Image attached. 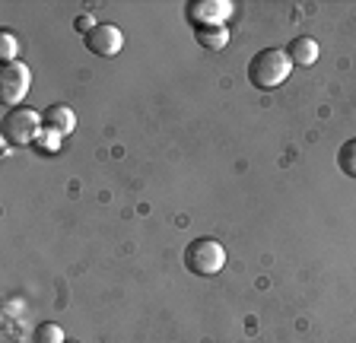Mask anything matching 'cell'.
Masks as SVG:
<instances>
[{"label":"cell","instance_id":"obj_11","mask_svg":"<svg viewBox=\"0 0 356 343\" xmlns=\"http://www.w3.org/2000/svg\"><path fill=\"white\" fill-rule=\"evenodd\" d=\"M337 165H341L343 175L356 178V137H353V140H347V143L341 147V153H337Z\"/></svg>","mask_w":356,"mask_h":343},{"label":"cell","instance_id":"obj_12","mask_svg":"<svg viewBox=\"0 0 356 343\" xmlns=\"http://www.w3.org/2000/svg\"><path fill=\"white\" fill-rule=\"evenodd\" d=\"M16 54H19V38L10 29H3L0 32V58H3V64H13Z\"/></svg>","mask_w":356,"mask_h":343},{"label":"cell","instance_id":"obj_5","mask_svg":"<svg viewBox=\"0 0 356 343\" xmlns=\"http://www.w3.org/2000/svg\"><path fill=\"white\" fill-rule=\"evenodd\" d=\"M185 13L194 23V29H200V26H226V19L236 13V3L232 0H191Z\"/></svg>","mask_w":356,"mask_h":343},{"label":"cell","instance_id":"obj_1","mask_svg":"<svg viewBox=\"0 0 356 343\" xmlns=\"http://www.w3.org/2000/svg\"><path fill=\"white\" fill-rule=\"evenodd\" d=\"M289 74H293V60H289V54L283 51V48H264V51H258L252 58V64H248V80H252L254 90H277V86H283V83L289 80Z\"/></svg>","mask_w":356,"mask_h":343},{"label":"cell","instance_id":"obj_13","mask_svg":"<svg viewBox=\"0 0 356 343\" xmlns=\"http://www.w3.org/2000/svg\"><path fill=\"white\" fill-rule=\"evenodd\" d=\"M38 149H44V153H58L60 149V134H54V131H42L35 140Z\"/></svg>","mask_w":356,"mask_h":343},{"label":"cell","instance_id":"obj_7","mask_svg":"<svg viewBox=\"0 0 356 343\" xmlns=\"http://www.w3.org/2000/svg\"><path fill=\"white\" fill-rule=\"evenodd\" d=\"M42 124H44V131H54V134L67 137V134H74L76 115L70 105H48L42 112Z\"/></svg>","mask_w":356,"mask_h":343},{"label":"cell","instance_id":"obj_2","mask_svg":"<svg viewBox=\"0 0 356 343\" xmlns=\"http://www.w3.org/2000/svg\"><path fill=\"white\" fill-rule=\"evenodd\" d=\"M181 261H185V267L191 270L194 276H216L222 267H226V248H222L216 239L204 235V239L188 242Z\"/></svg>","mask_w":356,"mask_h":343},{"label":"cell","instance_id":"obj_10","mask_svg":"<svg viewBox=\"0 0 356 343\" xmlns=\"http://www.w3.org/2000/svg\"><path fill=\"white\" fill-rule=\"evenodd\" d=\"M32 343H67V337H64V331H60V324L42 321V324H35V331H32Z\"/></svg>","mask_w":356,"mask_h":343},{"label":"cell","instance_id":"obj_3","mask_svg":"<svg viewBox=\"0 0 356 343\" xmlns=\"http://www.w3.org/2000/svg\"><path fill=\"white\" fill-rule=\"evenodd\" d=\"M42 131H44L42 112L13 108V112L3 115V140H10L13 147H29V143H35Z\"/></svg>","mask_w":356,"mask_h":343},{"label":"cell","instance_id":"obj_14","mask_svg":"<svg viewBox=\"0 0 356 343\" xmlns=\"http://www.w3.org/2000/svg\"><path fill=\"white\" fill-rule=\"evenodd\" d=\"M96 19H92V16H89V13H83V16H76V19H74V29L76 32H83V35H89V32H92V29H96Z\"/></svg>","mask_w":356,"mask_h":343},{"label":"cell","instance_id":"obj_4","mask_svg":"<svg viewBox=\"0 0 356 343\" xmlns=\"http://www.w3.org/2000/svg\"><path fill=\"white\" fill-rule=\"evenodd\" d=\"M32 90V70L29 64H19V60H13V64H3V70H0V99H3V105H19L22 99L29 96Z\"/></svg>","mask_w":356,"mask_h":343},{"label":"cell","instance_id":"obj_8","mask_svg":"<svg viewBox=\"0 0 356 343\" xmlns=\"http://www.w3.org/2000/svg\"><path fill=\"white\" fill-rule=\"evenodd\" d=\"M286 54H289V60H293V67H312L321 51H318V42H315V38L299 35L286 45Z\"/></svg>","mask_w":356,"mask_h":343},{"label":"cell","instance_id":"obj_6","mask_svg":"<svg viewBox=\"0 0 356 343\" xmlns=\"http://www.w3.org/2000/svg\"><path fill=\"white\" fill-rule=\"evenodd\" d=\"M83 45L96 54V58H115V54L124 48V35H121L118 26L99 23L89 35H83Z\"/></svg>","mask_w":356,"mask_h":343},{"label":"cell","instance_id":"obj_9","mask_svg":"<svg viewBox=\"0 0 356 343\" xmlns=\"http://www.w3.org/2000/svg\"><path fill=\"white\" fill-rule=\"evenodd\" d=\"M194 38H197L200 48L220 51V48L229 45V29L226 26H200V29H194Z\"/></svg>","mask_w":356,"mask_h":343}]
</instances>
